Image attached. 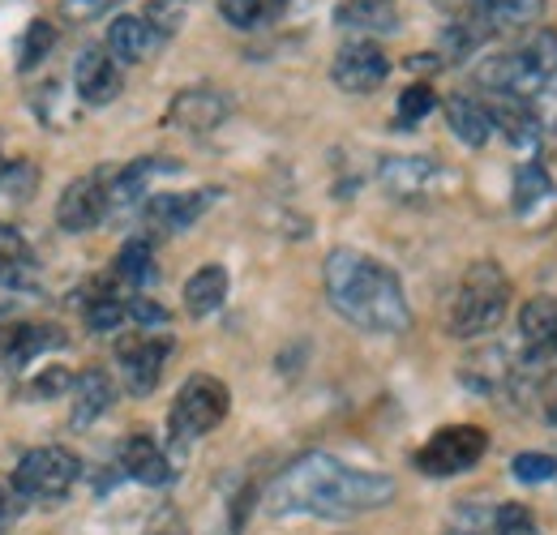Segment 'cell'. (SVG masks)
Instances as JSON below:
<instances>
[{
  "mask_svg": "<svg viewBox=\"0 0 557 535\" xmlns=\"http://www.w3.org/2000/svg\"><path fill=\"white\" fill-rule=\"evenodd\" d=\"M395 497V480L377 471L339 463L335 455H305L278 475L267 493L271 514H313V519H351L377 510Z\"/></svg>",
  "mask_w": 557,
  "mask_h": 535,
  "instance_id": "1",
  "label": "cell"
},
{
  "mask_svg": "<svg viewBox=\"0 0 557 535\" xmlns=\"http://www.w3.org/2000/svg\"><path fill=\"white\" fill-rule=\"evenodd\" d=\"M326 300L331 309L351 322L356 331H369V335H404L412 326V309H408V296H404V283L399 274L360 253V249H335L326 258Z\"/></svg>",
  "mask_w": 557,
  "mask_h": 535,
  "instance_id": "2",
  "label": "cell"
},
{
  "mask_svg": "<svg viewBox=\"0 0 557 535\" xmlns=\"http://www.w3.org/2000/svg\"><path fill=\"white\" fill-rule=\"evenodd\" d=\"M476 82L493 95H510V99H536L557 90V39L541 35L532 48H515L502 57H488L476 69Z\"/></svg>",
  "mask_w": 557,
  "mask_h": 535,
  "instance_id": "3",
  "label": "cell"
},
{
  "mask_svg": "<svg viewBox=\"0 0 557 535\" xmlns=\"http://www.w3.org/2000/svg\"><path fill=\"white\" fill-rule=\"evenodd\" d=\"M506 300H510V278L502 274L497 262H476L463 274L455 304H450V335L476 338L502 326L506 318Z\"/></svg>",
  "mask_w": 557,
  "mask_h": 535,
  "instance_id": "4",
  "label": "cell"
},
{
  "mask_svg": "<svg viewBox=\"0 0 557 535\" xmlns=\"http://www.w3.org/2000/svg\"><path fill=\"white\" fill-rule=\"evenodd\" d=\"M227 407H232V395H227V386H223L219 377H207V373L189 377V382L176 390L172 415H168L172 437H176V441L207 437L210 428H219V424H223Z\"/></svg>",
  "mask_w": 557,
  "mask_h": 535,
  "instance_id": "5",
  "label": "cell"
},
{
  "mask_svg": "<svg viewBox=\"0 0 557 535\" xmlns=\"http://www.w3.org/2000/svg\"><path fill=\"white\" fill-rule=\"evenodd\" d=\"M485 450L488 433L481 424H450V428H437L417 450V471L433 475V480H450V475H463V471L476 468Z\"/></svg>",
  "mask_w": 557,
  "mask_h": 535,
  "instance_id": "6",
  "label": "cell"
},
{
  "mask_svg": "<svg viewBox=\"0 0 557 535\" xmlns=\"http://www.w3.org/2000/svg\"><path fill=\"white\" fill-rule=\"evenodd\" d=\"M77 475H82V463H77L73 450H65V446H39V450H30L17 463L13 488L26 501H61L77 484Z\"/></svg>",
  "mask_w": 557,
  "mask_h": 535,
  "instance_id": "7",
  "label": "cell"
},
{
  "mask_svg": "<svg viewBox=\"0 0 557 535\" xmlns=\"http://www.w3.org/2000/svg\"><path fill=\"white\" fill-rule=\"evenodd\" d=\"M172 356V338L168 335H125L116 343V369H121V382L129 395H150L163 377V364Z\"/></svg>",
  "mask_w": 557,
  "mask_h": 535,
  "instance_id": "8",
  "label": "cell"
},
{
  "mask_svg": "<svg viewBox=\"0 0 557 535\" xmlns=\"http://www.w3.org/2000/svg\"><path fill=\"white\" fill-rule=\"evenodd\" d=\"M108 172H86V176H77L70 189L61 194L57 201V223L73 232V236H82V232H90V227H99L103 223V214L112 210V201H108Z\"/></svg>",
  "mask_w": 557,
  "mask_h": 535,
  "instance_id": "9",
  "label": "cell"
},
{
  "mask_svg": "<svg viewBox=\"0 0 557 535\" xmlns=\"http://www.w3.org/2000/svg\"><path fill=\"white\" fill-rule=\"evenodd\" d=\"M232 116V95L219 86H189L168 103V125L181 134H210Z\"/></svg>",
  "mask_w": 557,
  "mask_h": 535,
  "instance_id": "10",
  "label": "cell"
},
{
  "mask_svg": "<svg viewBox=\"0 0 557 535\" xmlns=\"http://www.w3.org/2000/svg\"><path fill=\"white\" fill-rule=\"evenodd\" d=\"M386 73H391V61H386V52H382L373 39H351V43H344V48L335 52V65H331L335 86L348 90V95H369V90H377V86L386 82Z\"/></svg>",
  "mask_w": 557,
  "mask_h": 535,
  "instance_id": "11",
  "label": "cell"
},
{
  "mask_svg": "<svg viewBox=\"0 0 557 535\" xmlns=\"http://www.w3.org/2000/svg\"><path fill=\"white\" fill-rule=\"evenodd\" d=\"M377 176H382L386 194H395L399 201L429 198V194H437V185L446 181L442 163H437V159H424V154H391V159H382Z\"/></svg>",
  "mask_w": 557,
  "mask_h": 535,
  "instance_id": "12",
  "label": "cell"
},
{
  "mask_svg": "<svg viewBox=\"0 0 557 535\" xmlns=\"http://www.w3.org/2000/svg\"><path fill=\"white\" fill-rule=\"evenodd\" d=\"M73 90L90 108H103V103H112L121 95V69H116L108 48H86L73 61Z\"/></svg>",
  "mask_w": 557,
  "mask_h": 535,
  "instance_id": "13",
  "label": "cell"
},
{
  "mask_svg": "<svg viewBox=\"0 0 557 535\" xmlns=\"http://www.w3.org/2000/svg\"><path fill=\"white\" fill-rule=\"evenodd\" d=\"M214 189H198V194H154V198L146 201V223L150 227H159V232H185V227H194L202 214H207L210 206H214Z\"/></svg>",
  "mask_w": 557,
  "mask_h": 535,
  "instance_id": "14",
  "label": "cell"
},
{
  "mask_svg": "<svg viewBox=\"0 0 557 535\" xmlns=\"http://www.w3.org/2000/svg\"><path fill=\"white\" fill-rule=\"evenodd\" d=\"M159 43H163V35L146 17H134V13H121L108 26V52H112L116 65H141V61H150L159 52Z\"/></svg>",
  "mask_w": 557,
  "mask_h": 535,
  "instance_id": "15",
  "label": "cell"
},
{
  "mask_svg": "<svg viewBox=\"0 0 557 535\" xmlns=\"http://www.w3.org/2000/svg\"><path fill=\"white\" fill-rule=\"evenodd\" d=\"M404 22L399 0H344L335 9V26L351 35H395Z\"/></svg>",
  "mask_w": 557,
  "mask_h": 535,
  "instance_id": "16",
  "label": "cell"
},
{
  "mask_svg": "<svg viewBox=\"0 0 557 535\" xmlns=\"http://www.w3.org/2000/svg\"><path fill=\"white\" fill-rule=\"evenodd\" d=\"M52 347H65V335L57 326H30V322H22V326L0 331V364L17 373L22 364H30L35 356H44Z\"/></svg>",
  "mask_w": 557,
  "mask_h": 535,
  "instance_id": "17",
  "label": "cell"
},
{
  "mask_svg": "<svg viewBox=\"0 0 557 535\" xmlns=\"http://www.w3.org/2000/svg\"><path fill=\"white\" fill-rule=\"evenodd\" d=\"M116 402V386H112V377L103 373V369H86L82 377H73V428H86V424H95L108 407Z\"/></svg>",
  "mask_w": 557,
  "mask_h": 535,
  "instance_id": "18",
  "label": "cell"
},
{
  "mask_svg": "<svg viewBox=\"0 0 557 535\" xmlns=\"http://www.w3.org/2000/svg\"><path fill=\"white\" fill-rule=\"evenodd\" d=\"M163 172H176V163H168V159H138V163H129L125 172H116L112 185H108L112 210H129V206H138L141 198H150V181L163 176Z\"/></svg>",
  "mask_w": 557,
  "mask_h": 535,
  "instance_id": "19",
  "label": "cell"
},
{
  "mask_svg": "<svg viewBox=\"0 0 557 535\" xmlns=\"http://www.w3.org/2000/svg\"><path fill=\"white\" fill-rule=\"evenodd\" d=\"M121 468L129 471L138 484H150V488H159V484L172 480V468H168V459H163V450H159V441H154L150 433L125 437V446H121Z\"/></svg>",
  "mask_w": 557,
  "mask_h": 535,
  "instance_id": "20",
  "label": "cell"
},
{
  "mask_svg": "<svg viewBox=\"0 0 557 535\" xmlns=\"http://www.w3.org/2000/svg\"><path fill=\"white\" fill-rule=\"evenodd\" d=\"M493 116V129L510 137L515 146H536L541 141V116L532 112V99H510V95H497V103L488 108Z\"/></svg>",
  "mask_w": 557,
  "mask_h": 535,
  "instance_id": "21",
  "label": "cell"
},
{
  "mask_svg": "<svg viewBox=\"0 0 557 535\" xmlns=\"http://www.w3.org/2000/svg\"><path fill=\"white\" fill-rule=\"evenodd\" d=\"M446 125L463 146H485L488 134H493L488 103H481L476 95H450L446 99Z\"/></svg>",
  "mask_w": 557,
  "mask_h": 535,
  "instance_id": "22",
  "label": "cell"
},
{
  "mask_svg": "<svg viewBox=\"0 0 557 535\" xmlns=\"http://www.w3.org/2000/svg\"><path fill=\"white\" fill-rule=\"evenodd\" d=\"M223 300H227V270L219 266V262L198 266L189 274V283H185V309L194 318H210Z\"/></svg>",
  "mask_w": 557,
  "mask_h": 535,
  "instance_id": "23",
  "label": "cell"
},
{
  "mask_svg": "<svg viewBox=\"0 0 557 535\" xmlns=\"http://www.w3.org/2000/svg\"><path fill=\"white\" fill-rule=\"evenodd\" d=\"M82 318H86V326H90L95 335H112V331H121V326L129 322V300H121L112 287H99V291L86 300Z\"/></svg>",
  "mask_w": 557,
  "mask_h": 535,
  "instance_id": "24",
  "label": "cell"
},
{
  "mask_svg": "<svg viewBox=\"0 0 557 535\" xmlns=\"http://www.w3.org/2000/svg\"><path fill=\"white\" fill-rule=\"evenodd\" d=\"M283 4L287 0H219V13L236 30H258V26L275 22L278 13H283Z\"/></svg>",
  "mask_w": 557,
  "mask_h": 535,
  "instance_id": "25",
  "label": "cell"
},
{
  "mask_svg": "<svg viewBox=\"0 0 557 535\" xmlns=\"http://www.w3.org/2000/svg\"><path fill=\"white\" fill-rule=\"evenodd\" d=\"M545 198H554V181H549V172H545L541 163H523V167L515 172V210L528 214V210H536Z\"/></svg>",
  "mask_w": 557,
  "mask_h": 535,
  "instance_id": "26",
  "label": "cell"
},
{
  "mask_svg": "<svg viewBox=\"0 0 557 535\" xmlns=\"http://www.w3.org/2000/svg\"><path fill=\"white\" fill-rule=\"evenodd\" d=\"M116 278H125L129 287L154 283V253H150L146 240H129V245L116 253Z\"/></svg>",
  "mask_w": 557,
  "mask_h": 535,
  "instance_id": "27",
  "label": "cell"
},
{
  "mask_svg": "<svg viewBox=\"0 0 557 535\" xmlns=\"http://www.w3.org/2000/svg\"><path fill=\"white\" fill-rule=\"evenodd\" d=\"M57 48V26L48 22V17H35L30 26H26V35H22V52H17V65L30 69L35 65H44L48 61V52Z\"/></svg>",
  "mask_w": 557,
  "mask_h": 535,
  "instance_id": "28",
  "label": "cell"
},
{
  "mask_svg": "<svg viewBox=\"0 0 557 535\" xmlns=\"http://www.w3.org/2000/svg\"><path fill=\"white\" fill-rule=\"evenodd\" d=\"M545 13V0H485V17L493 26H528Z\"/></svg>",
  "mask_w": 557,
  "mask_h": 535,
  "instance_id": "29",
  "label": "cell"
},
{
  "mask_svg": "<svg viewBox=\"0 0 557 535\" xmlns=\"http://www.w3.org/2000/svg\"><path fill=\"white\" fill-rule=\"evenodd\" d=\"M26 270H30V253H26L22 236H17L13 227H4V223H0V278L17 283Z\"/></svg>",
  "mask_w": 557,
  "mask_h": 535,
  "instance_id": "30",
  "label": "cell"
},
{
  "mask_svg": "<svg viewBox=\"0 0 557 535\" xmlns=\"http://www.w3.org/2000/svg\"><path fill=\"white\" fill-rule=\"evenodd\" d=\"M141 17H146V22H150V26H154L163 39H168V35H176V30L185 26V17H189V4H185V0H150Z\"/></svg>",
  "mask_w": 557,
  "mask_h": 535,
  "instance_id": "31",
  "label": "cell"
},
{
  "mask_svg": "<svg viewBox=\"0 0 557 535\" xmlns=\"http://www.w3.org/2000/svg\"><path fill=\"white\" fill-rule=\"evenodd\" d=\"M488 535H536V519H532V510H528V506L506 501V506H497Z\"/></svg>",
  "mask_w": 557,
  "mask_h": 535,
  "instance_id": "32",
  "label": "cell"
},
{
  "mask_svg": "<svg viewBox=\"0 0 557 535\" xmlns=\"http://www.w3.org/2000/svg\"><path fill=\"white\" fill-rule=\"evenodd\" d=\"M433 108H437V95H433L424 82L408 86V90L399 95V125H417V121H424Z\"/></svg>",
  "mask_w": 557,
  "mask_h": 535,
  "instance_id": "33",
  "label": "cell"
},
{
  "mask_svg": "<svg viewBox=\"0 0 557 535\" xmlns=\"http://www.w3.org/2000/svg\"><path fill=\"white\" fill-rule=\"evenodd\" d=\"M554 475H557L554 455H536V450H528V455L515 459V480H523V484H549Z\"/></svg>",
  "mask_w": 557,
  "mask_h": 535,
  "instance_id": "34",
  "label": "cell"
},
{
  "mask_svg": "<svg viewBox=\"0 0 557 535\" xmlns=\"http://www.w3.org/2000/svg\"><path fill=\"white\" fill-rule=\"evenodd\" d=\"M0 189L4 194H13V198H30V189H35V167L22 159V163H4V172H0Z\"/></svg>",
  "mask_w": 557,
  "mask_h": 535,
  "instance_id": "35",
  "label": "cell"
},
{
  "mask_svg": "<svg viewBox=\"0 0 557 535\" xmlns=\"http://www.w3.org/2000/svg\"><path fill=\"white\" fill-rule=\"evenodd\" d=\"M112 4H121V0H61V17L65 22H90V17H103Z\"/></svg>",
  "mask_w": 557,
  "mask_h": 535,
  "instance_id": "36",
  "label": "cell"
},
{
  "mask_svg": "<svg viewBox=\"0 0 557 535\" xmlns=\"http://www.w3.org/2000/svg\"><path fill=\"white\" fill-rule=\"evenodd\" d=\"M129 318L138 322V326H168V309L163 304H154V300H146V296H134L129 300Z\"/></svg>",
  "mask_w": 557,
  "mask_h": 535,
  "instance_id": "37",
  "label": "cell"
},
{
  "mask_svg": "<svg viewBox=\"0 0 557 535\" xmlns=\"http://www.w3.org/2000/svg\"><path fill=\"white\" fill-rule=\"evenodd\" d=\"M70 386H73V377L65 373V369H48V373H39V382H35L30 390L52 399V395H61V390H70Z\"/></svg>",
  "mask_w": 557,
  "mask_h": 535,
  "instance_id": "38",
  "label": "cell"
},
{
  "mask_svg": "<svg viewBox=\"0 0 557 535\" xmlns=\"http://www.w3.org/2000/svg\"><path fill=\"white\" fill-rule=\"evenodd\" d=\"M541 402H545V415H549V420L557 424V377L549 382V386H545V399H541Z\"/></svg>",
  "mask_w": 557,
  "mask_h": 535,
  "instance_id": "39",
  "label": "cell"
},
{
  "mask_svg": "<svg viewBox=\"0 0 557 535\" xmlns=\"http://www.w3.org/2000/svg\"><path fill=\"white\" fill-rule=\"evenodd\" d=\"M146 535H189V532H185V527H181L176 519H163L159 527H150V532H146Z\"/></svg>",
  "mask_w": 557,
  "mask_h": 535,
  "instance_id": "40",
  "label": "cell"
},
{
  "mask_svg": "<svg viewBox=\"0 0 557 535\" xmlns=\"http://www.w3.org/2000/svg\"><path fill=\"white\" fill-rule=\"evenodd\" d=\"M0 514H4V493H0Z\"/></svg>",
  "mask_w": 557,
  "mask_h": 535,
  "instance_id": "41",
  "label": "cell"
},
{
  "mask_svg": "<svg viewBox=\"0 0 557 535\" xmlns=\"http://www.w3.org/2000/svg\"><path fill=\"white\" fill-rule=\"evenodd\" d=\"M0 172H4V154H0Z\"/></svg>",
  "mask_w": 557,
  "mask_h": 535,
  "instance_id": "42",
  "label": "cell"
}]
</instances>
